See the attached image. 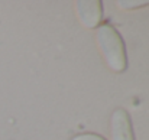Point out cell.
<instances>
[{
	"label": "cell",
	"mask_w": 149,
	"mask_h": 140,
	"mask_svg": "<svg viewBox=\"0 0 149 140\" xmlns=\"http://www.w3.org/2000/svg\"><path fill=\"white\" fill-rule=\"evenodd\" d=\"M117 4L122 7V9H138V7H141V6H148L149 4V0H120V1H117Z\"/></svg>",
	"instance_id": "cell-4"
},
{
	"label": "cell",
	"mask_w": 149,
	"mask_h": 140,
	"mask_svg": "<svg viewBox=\"0 0 149 140\" xmlns=\"http://www.w3.org/2000/svg\"><path fill=\"white\" fill-rule=\"evenodd\" d=\"M77 15L86 28L97 29L103 19V3L99 0L77 1Z\"/></svg>",
	"instance_id": "cell-2"
},
{
	"label": "cell",
	"mask_w": 149,
	"mask_h": 140,
	"mask_svg": "<svg viewBox=\"0 0 149 140\" xmlns=\"http://www.w3.org/2000/svg\"><path fill=\"white\" fill-rule=\"evenodd\" d=\"M71 140H106L103 136L96 134V133H83V134H77Z\"/></svg>",
	"instance_id": "cell-5"
},
{
	"label": "cell",
	"mask_w": 149,
	"mask_h": 140,
	"mask_svg": "<svg viewBox=\"0 0 149 140\" xmlns=\"http://www.w3.org/2000/svg\"><path fill=\"white\" fill-rule=\"evenodd\" d=\"M96 39L107 67L114 72H123L127 68V55L125 41L114 26L103 23L97 28Z\"/></svg>",
	"instance_id": "cell-1"
},
{
	"label": "cell",
	"mask_w": 149,
	"mask_h": 140,
	"mask_svg": "<svg viewBox=\"0 0 149 140\" xmlns=\"http://www.w3.org/2000/svg\"><path fill=\"white\" fill-rule=\"evenodd\" d=\"M111 140H135V132L129 113L117 108L111 114Z\"/></svg>",
	"instance_id": "cell-3"
}]
</instances>
